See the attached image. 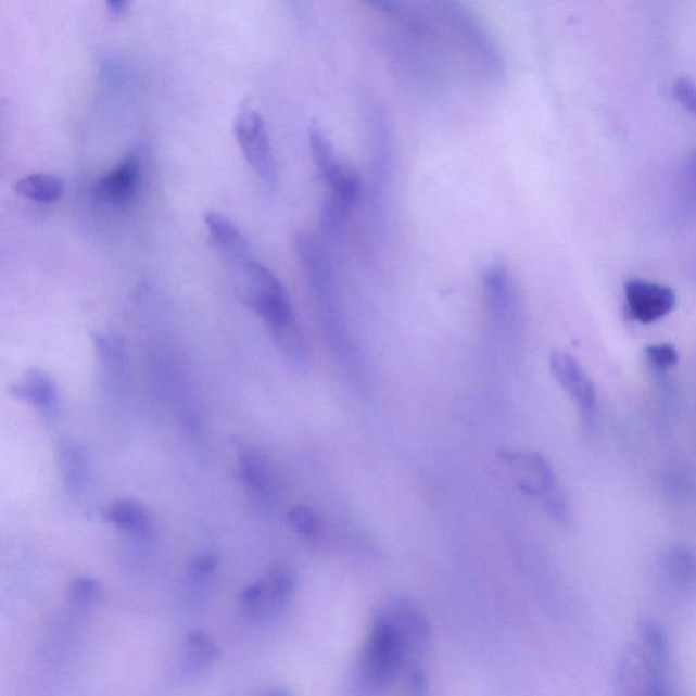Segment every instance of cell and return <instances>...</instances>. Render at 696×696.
<instances>
[{
    "instance_id": "cell-1",
    "label": "cell",
    "mask_w": 696,
    "mask_h": 696,
    "mask_svg": "<svg viewBox=\"0 0 696 696\" xmlns=\"http://www.w3.org/2000/svg\"><path fill=\"white\" fill-rule=\"evenodd\" d=\"M237 274L241 296L266 322L280 353L295 366L305 363L304 337L277 275L264 264L250 261Z\"/></svg>"
},
{
    "instance_id": "cell-2",
    "label": "cell",
    "mask_w": 696,
    "mask_h": 696,
    "mask_svg": "<svg viewBox=\"0 0 696 696\" xmlns=\"http://www.w3.org/2000/svg\"><path fill=\"white\" fill-rule=\"evenodd\" d=\"M669 646L638 638L620 657L615 687L620 695H668Z\"/></svg>"
},
{
    "instance_id": "cell-3",
    "label": "cell",
    "mask_w": 696,
    "mask_h": 696,
    "mask_svg": "<svg viewBox=\"0 0 696 696\" xmlns=\"http://www.w3.org/2000/svg\"><path fill=\"white\" fill-rule=\"evenodd\" d=\"M408 647L390 615L376 613L370 634L360 655L359 669L366 683L384 687L402 671Z\"/></svg>"
},
{
    "instance_id": "cell-4",
    "label": "cell",
    "mask_w": 696,
    "mask_h": 696,
    "mask_svg": "<svg viewBox=\"0 0 696 696\" xmlns=\"http://www.w3.org/2000/svg\"><path fill=\"white\" fill-rule=\"evenodd\" d=\"M235 135L242 154L269 190L278 186V167L269 142L266 123L253 107L241 106L235 121Z\"/></svg>"
},
{
    "instance_id": "cell-5",
    "label": "cell",
    "mask_w": 696,
    "mask_h": 696,
    "mask_svg": "<svg viewBox=\"0 0 696 696\" xmlns=\"http://www.w3.org/2000/svg\"><path fill=\"white\" fill-rule=\"evenodd\" d=\"M549 369H552L558 384L573 398L584 423L586 426L595 423L597 414L596 388L579 360L564 350H555L549 355Z\"/></svg>"
},
{
    "instance_id": "cell-6",
    "label": "cell",
    "mask_w": 696,
    "mask_h": 696,
    "mask_svg": "<svg viewBox=\"0 0 696 696\" xmlns=\"http://www.w3.org/2000/svg\"><path fill=\"white\" fill-rule=\"evenodd\" d=\"M324 181L329 187V197L321 210V228L327 236H333L342 229L358 202L360 179L353 167L342 164Z\"/></svg>"
},
{
    "instance_id": "cell-7",
    "label": "cell",
    "mask_w": 696,
    "mask_h": 696,
    "mask_svg": "<svg viewBox=\"0 0 696 696\" xmlns=\"http://www.w3.org/2000/svg\"><path fill=\"white\" fill-rule=\"evenodd\" d=\"M439 2L442 13L455 28L457 36L464 41V46L471 51L472 56L477 58L491 74H499L502 72L501 58L482 26L456 0H439Z\"/></svg>"
},
{
    "instance_id": "cell-8",
    "label": "cell",
    "mask_w": 696,
    "mask_h": 696,
    "mask_svg": "<svg viewBox=\"0 0 696 696\" xmlns=\"http://www.w3.org/2000/svg\"><path fill=\"white\" fill-rule=\"evenodd\" d=\"M624 294L631 318L642 324L660 320L676 306V293L671 288L649 280H629Z\"/></svg>"
},
{
    "instance_id": "cell-9",
    "label": "cell",
    "mask_w": 696,
    "mask_h": 696,
    "mask_svg": "<svg viewBox=\"0 0 696 696\" xmlns=\"http://www.w3.org/2000/svg\"><path fill=\"white\" fill-rule=\"evenodd\" d=\"M140 179V155L131 153L115 169L96 182L94 193L100 201L121 206L131 201Z\"/></svg>"
},
{
    "instance_id": "cell-10",
    "label": "cell",
    "mask_w": 696,
    "mask_h": 696,
    "mask_svg": "<svg viewBox=\"0 0 696 696\" xmlns=\"http://www.w3.org/2000/svg\"><path fill=\"white\" fill-rule=\"evenodd\" d=\"M204 224H206L210 240L228 258L236 273H239L248 262L252 261L244 235L228 217L219 213L207 212L204 214Z\"/></svg>"
},
{
    "instance_id": "cell-11",
    "label": "cell",
    "mask_w": 696,
    "mask_h": 696,
    "mask_svg": "<svg viewBox=\"0 0 696 696\" xmlns=\"http://www.w3.org/2000/svg\"><path fill=\"white\" fill-rule=\"evenodd\" d=\"M406 641L409 651L426 650L430 644L431 629L429 619L414 603L396 600L387 611Z\"/></svg>"
},
{
    "instance_id": "cell-12",
    "label": "cell",
    "mask_w": 696,
    "mask_h": 696,
    "mask_svg": "<svg viewBox=\"0 0 696 696\" xmlns=\"http://www.w3.org/2000/svg\"><path fill=\"white\" fill-rule=\"evenodd\" d=\"M10 393L20 401L34 404L45 415H53L58 409V388L55 382L45 371L29 369L24 379L14 384Z\"/></svg>"
},
{
    "instance_id": "cell-13",
    "label": "cell",
    "mask_w": 696,
    "mask_h": 696,
    "mask_svg": "<svg viewBox=\"0 0 696 696\" xmlns=\"http://www.w3.org/2000/svg\"><path fill=\"white\" fill-rule=\"evenodd\" d=\"M662 570L669 584L679 592H696V555L693 549L683 544L669 548L663 555Z\"/></svg>"
},
{
    "instance_id": "cell-14",
    "label": "cell",
    "mask_w": 696,
    "mask_h": 696,
    "mask_svg": "<svg viewBox=\"0 0 696 696\" xmlns=\"http://www.w3.org/2000/svg\"><path fill=\"white\" fill-rule=\"evenodd\" d=\"M239 472L245 488L261 502H268L274 496V480L266 460L255 450L239 453Z\"/></svg>"
},
{
    "instance_id": "cell-15",
    "label": "cell",
    "mask_w": 696,
    "mask_h": 696,
    "mask_svg": "<svg viewBox=\"0 0 696 696\" xmlns=\"http://www.w3.org/2000/svg\"><path fill=\"white\" fill-rule=\"evenodd\" d=\"M105 518L113 526L121 528L129 535L145 539L153 533V521L148 510L137 501L122 499L115 502L105 511Z\"/></svg>"
},
{
    "instance_id": "cell-16",
    "label": "cell",
    "mask_w": 696,
    "mask_h": 696,
    "mask_svg": "<svg viewBox=\"0 0 696 696\" xmlns=\"http://www.w3.org/2000/svg\"><path fill=\"white\" fill-rule=\"evenodd\" d=\"M483 288L491 312L495 317L505 320L515 309V291H512L511 280L507 269L504 266L491 267L485 271L483 277Z\"/></svg>"
},
{
    "instance_id": "cell-17",
    "label": "cell",
    "mask_w": 696,
    "mask_h": 696,
    "mask_svg": "<svg viewBox=\"0 0 696 696\" xmlns=\"http://www.w3.org/2000/svg\"><path fill=\"white\" fill-rule=\"evenodd\" d=\"M21 198L37 203H52L59 201L63 193V182L59 177L36 173L18 180L14 187Z\"/></svg>"
},
{
    "instance_id": "cell-18",
    "label": "cell",
    "mask_w": 696,
    "mask_h": 696,
    "mask_svg": "<svg viewBox=\"0 0 696 696\" xmlns=\"http://www.w3.org/2000/svg\"><path fill=\"white\" fill-rule=\"evenodd\" d=\"M680 212L689 219L696 218V150L685 156L680 166L676 185Z\"/></svg>"
},
{
    "instance_id": "cell-19",
    "label": "cell",
    "mask_w": 696,
    "mask_h": 696,
    "mask_svg": "<svg viewBox=\"0 0 696 696\" xmlns=\"http://www.w3.org/2000/svg\"><path fill=\"white\" fill-rule=\"evenodd\" d=\"M187 667L192 672L203 671L218 658V647L207 634L193 630L187 636Z\"/></svg>"
},
{
    "instance_id": "cell-20",
    "label": "cell",
    "mask_w": 696,
    "mask_h": 696,
    "mask_svg": "<svg viewBox=\"0 0 696 696\" xmlns=\"http://www.w3.org/2000/svg\"><path fill=\"white\" fill-rule=\"evenodd\" d=\"M61 464L64 482L73 491H80L88 478V460L77 445H64L61 453Z\"/></svg>"
},
{
    "instance_id": "cell-21",
    "label": "cell",
    "mask_w": 696,
    "mask_h": 696,
    "mask_svg": "<svg viewBox=\"0 0 696 696\" xmlns=\"http://www.w3.org/2000/svg\"><path fill=\"white\" fill-rule=\"evenodd\" d=\"M309 143L312 150L313 161L317 167L318 175L321 179H326L329 173L337 169L340 162L334 156V151L327 135L320 128L313 127L309 132Z\"/></svg>"
},
{
    "instance_id": "cell-22",
    "label": "cell",
    "mask_w": 696,
    "mask_h": 696,
    "mask_svg": "<svg viewBox=\"0 0 696 696\" xmlns=\"http://www.w3.org/2000/svg\"><path fill=\"white\" fill-rule=\"evenodd\" d=\"M267 584L269 592L279 609L289 604L295 592V580L291 571L283 565H274L268 571Z\"/></svg>"
},
{
    "instance_id": "cell-23",
    "label": "cell",
    "mask_w": 696,
    "mask_h": 696,
    "mask_svg": "<svg viewBox=\"0 0 696 696\" xmlns=\"http://www.w3.org/2000/svg\"><path fill=\"white\" fill-rule=\"evenodd\" d=\"M288 524L295 533L306 539H313L320 532V518L311 507L299 505L288 512Z\"/></svg>"
},
{
    "instance_id": "cell-24",
    "label": "cell",
    "mask_w": 696,
    "mask_h": 696,
    "mask_svg": "<svg viewBox=\"0 0 696 696\" xmlns=\"http://www.w3.org/2000/svg\"><path fill=\"white\" fill-rule=\"evenodd\" d=\"M102 595V587L91 577H78L69 586V597L78 606H90L96 603Z\"/></svg>"
},
{
    "instance_id": "cell-25",
    "label": "cell",
    "mask_w": 696,
    "mask_h": 696,
    "mask_svg": "<svg viewBox=\"0 0 696 696\" xmlns=\"http://www.w3.org/2000/svg\"><path fill=\"white\" fill-rule=\"evenodd\" d=\"M645 355L647 363L657 371H667L679 363L678 350L668 343L649 345L645 350Z\"/></svg>"
},
{
    "instance_id": "cell-26",
    "label": "cell",
    "mask_w": 696,
    "mask_h": 696,
    "mask_svg": "<svg viewBox=\"0 0 696 696\" xmlns=\"http://www.w3.org/2000/svg\"><path fill=\"white\" fill-rule=\"evenodd\" d=\"M673 94L680 105L696 118V84L689 78H679L673 85Z\"/></svg>"
},
{
    "instance_id": "cell-27",
    "label": "cell",
    "mask_w": 696,
    "mask_h": 696,
    "mask_svg": "<svg viewBox=\"0 0 696 696\" xmlns=\"http://www.w3.org/2000/svg\"><path fill=\"white\" fill-rule=\"evenodd\" d=\"M218 557L215 554L199 555L188 565L187 574L192 581H203L214 573L218 568Z\"/></svg>"
},
{
    "instance_id": "cell-28",
    "label": "cell",
    "mask_w": 696,
    "mask_h": 696,
    "mask_svg": "<svg viewBox=\"0 0 696 696\" xmlns=\"http://www.w3.org/2000/svg\"><path fill=\"white\" fill-rule=\"evenodd\" d=\"M365 2L385 13L393 12L397 7L396 0H365Z\"/></svg>"
},
{
    "instance_id": "cell-29",
    "label": "cell",
    "mask_w": 696,
    "mask_h": 696,
    "mask_svg": "<svg viewBox=\"0 0 696 696\" xmlns=\"http://www.w3.org/2000/svg\"><path fill=\"white\" fill-rule=\"evenodd\" d=\"M105 2L112 13L122 14L126 12L129 0H105Z\"/></svg>"
},
{
    "instance_id": "cell-30",
    "label": "cell",
    "mask_w": 696,
    "mask_h": 696,
    "mask_svg": "<svg viewBox=\"0 0 696 696\" xmlns=\"http://www.w3.org/2000/svg\"><path fill=\"white\" fill-rule=\"evenodd\" d=\"M688 275L689 278L694 280L696 283V253L693 257H691L689 264H688Z\"/></svg>"
}]
</instances>
